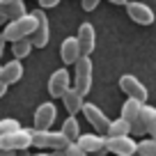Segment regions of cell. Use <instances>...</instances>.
<instances>
[{"mask_svg": "<svg viewBox=\"0 0 156 156\" xmlns=\"http://www.w3.org/2000/svg\"><path fill=\"white\" fill-rule=\"evenodd\" d=\"M80 112H85L87 122L92 124L94 129H97L99 136L108 131V124H110V119L106 117V112H103L99 106H94V103H83V110H80Z\"/></svg>", "mask_w": 156, "mask_h": 156, "instance_id": "11", "label": "cell"}, {"mask_svg": "<svg viewBox=\"0 0 156 156\" xmlns=\"http://www.w3.org/2000/svg\"><path fill=\"white\" fill-rule=\"evenodd\" d=\"M145 133H147V129H145V124H142L140 119L131 122V133H129V136H145Z\"/></svg>", "mask_w": 156, "mask_h": 156, "instance_id": "25", "label": "cell"}, {"mask_svg": "<svg viewBox=\"0 0 156 156\" xmlns=\"http://www.w3.org/2000/svg\"><path fill=\"white\" fill-rule=\"evenodd\" d=\"M145 106V103H140V101H136V99H126V101H124V106H122V119L124 122H136L138 119V115H140V108Z\"/></svg>", "mask_w": 156, "mask_h": 156, "instance_id": "19", "label": "cell"}, {"mask_svg": "<svg viewBox=\"0 0 156 156\" xmlns=\"http://www.w3.org/2000/svg\"><path fill=\"white\" fill-rule=\"evenodd\" d=\"M16 156H30V154H28V151H19Z\"/></svg>", "mask_w": 156, "mask_h": 156, "instance_id": "35", "label": "cell"}, {"mask_svg": "<svg viewBox=\"0 0 156 156\" xmlns=\"http://www.w3.org/2000/svg\"><path fill=\"white\" fill-rule=\"evenodd\" d=\"M71 145V142L67 140V136H64L62 131H37V129H32V147H39V149H67V147Z\"/></svg>", "mask_w": 156, "mask_h": 156, "instance_id": "1", "label": "cell"}, {"mask_svg": "<svg viewBox=\"0 0 156 156\" xmlns=\"http://www.w3.org/2000/svg\"><path fill=\"white\" fill-rule=\"evenodd\" d=\"M14 23L19 25V30H21L23 37H30V34L34 32V28H37V19H34V14H23L21 19H16Z\"/></svg>", "mask_w": 156, "mask_h": 156, "instance_id": "21", "label": "cell"}, {"mask_svg": "<svg viewBox=\"0 0 156 156\" xmlns=\"http://www.w3.org/2000/svg\"><path fill=\"white\" fill-rule=\"evenodd\" d=\"M0 12L5 14L7 21H16V19H21L23 14H28V12H25V2H23V0H12L9 5H0Z\"/></svg>", "mask_w": 156, "mask_h": 156, "instance_id": "17", "label": "cell"}, {"mask_svg": "<svg viewBox=\"0 0 156 156\" xmlns=\"http://www.w3.org/2000/svg\"><path fill=\"white\" fill-rule=\"evenodd\" d=\"M60 131L67 136V140H69V142H76V140H78V136H80V124H78L76 117L69 115L67 119H64V124H62V129H60Z\"/></svg>", "mask_w": 156, "mask_h": 156, "instance_id": "20", "label": "cell"}, {"mask_svg": "<svg viewBox=\"0 0 156 156\" xmlns=\"http://www.w3.org/2000/svg\"><path fill=\"white\" fill-rule=\"evenodd\" d=\"M32 156H51V154H32Z\"/></svg>", "mask_w": 156, "mask_h": 156, "instance_id": "37", "label": "cell"}, {"mask_svg": "<svg viewBox=\"0 0 156 156\" xmlns=\"http://www.w3.org/2000/svg\"><path fill=\"white\" fill-rule=\"evenodd\" d=\"M0 156H16V151H9V149H0Z\"/></svg>", "mask_w": 156, "mask_h": 156, "instance_id": "31", "label": "cell"}, {"mask_svg": "<svg viewBox=\"0 0 156 156\" xmlns=\"http://www.w3.org/2000/svg\"><path fill=\"white\" fill-rule=\"evenodd\" d=\"M51 156H67V151H64V149H58V151H53Z\"/></svg>", "mask_w": 156, "mask_h": 156, "instance_id": "33", "label": "cell"}, {"mask_svg": "<svg viewBox=\"0 0 156 156\" xmlns=\"http://www.w3.org/2000/svg\"><path fill=\"white\" fill-rule=\"evenodd\" d=\"M39 2V9H51V7H58L60 0H37Z\"/></svg>", "mask_w": 156, "mask_h": 156, "instance_id": "28", "label": "cell"}, {"mask_svg": "<svg viewBox=\"0 0 156 156\" xmlns=\"http://www.w3.org/2000/svg\"><path fill=\"white\" fill-rule=\"evenodd\" d=\"M110 2H112V5H122V7H124V5L129 2V0H110Z\"/></svg>", "mask_w": 156, "mask_h": 156, "instance_id": "32", "label": "cell"}, {"mask_svg": "<svg viewBox=\"0 0 156 156\" xmlns=\"http://www.w3.org/2000/svg\"><path fill=\"white\" fill-rule=\"evenodd\" d=\"M5 23H7V19H5V14L0 12V25H5Z\"/></svg>", "mask_w": 156, "mask_h": 156, "instance_id": "34", "label": "cell"}, {"mask_svg": "<svg viewBox=\"0 0 156 156\" xmlns=\"http://www.w3.org/2000/svg\"><path fill=\"white\" fill-rule=\"evenodd\" d=\"M34 19H37V28H34V32L30 34V44H32V48H44L46 44H48L51 39V28H48V16H46L44 9H34L32 12Z\"/></svg>", "mask_w": 156, "mask_h": 156, "instance_id": "4", "label": "cell"}, {"mask_svg": "<svg viewBox=\"0 0 156 156\" xmlns=\"http://www.w3.org/2000/svg\"><path fill=\"white\" fill-rule=\"evenodd\" d=\"M21 78H23V64H21V60H12V62L2 64V71H0V80L9 87V85L19 83Z\"/></svg>", "mask_w": 156, "mask_h": 156, "instance_id": "14", "label": "cell"}, {"mask_svg": "<svg viewBox=\"0 0 156 156\" xmlns=\"http://www.w3.org/2000/svg\"><path fill=\"white\" fill-rule=\"evenodd\" d=\"M76 41L78 46H80V55H92L94 46H97V30H94L92 23H80L78 25V34H76Z\"/></svg>", "mask_w": 156, "mask_h": 156, "instance_id": "8", "label": "cell"}, {"mask_svg": "<svg viewBox=\"0 0 156 156\" xmlns=\"http://www.w3.org/2000/svg\"><path fill=\"white\" fill-rule=\"evenodd\" d=\"M62 103H64V108H67V112H69V115H71V117H76L78 112L83 110L85 97H80V94H78L73 87H69L67 92L62 94Z\"/></svg>", "mask_w": 156, "mask_h": 156, "instance_id": "15", "label": "cell"}, {"mask_svg": "<svg viewBox=\"0 0 156 156\" xmlns=\"http://www.w3.org/2000/svg\"><path fill=\"white\" fill-rule=\"evenodd\" d=\"M129 133H131V124L124 122L122 117H117V119H110L106 138H122V136H129Z\"/></svg>", "mask_w": 156, "mask_h": 156, "instance_id": "18", "label": "cell"}, {"mask_svg": "<svg viewBox=\"0 0 156 156\" xmlns=\"http://www.w3.org/2000/svg\"><path fill=\"white\" fill-rule=\"evenodd\" d=\"M119 87H122V92L129 94V99H136V101H140V103H147V99H149L147 87L140 83V78H136L133 73H124V76L119 78Z\"/></svg>", "mask_w": 156, "mask_h": 156, "instance_id": "6", "label": "cell"}, {"mask_svg": "<svg viewBox=\"0 0 156 156\" xmlns=\"http://www.w3.org/2000/svg\"><path fill=\"white\" fill-rule=\"evenodd\" d=\"M5 94H7V85H5V83H2V80H0V99L5 97Z\"/></svg>", "mask_w": 156, "mask_h": 156, "instance_id": "30", "label": "cell"}, {"mask_svg": "<svg viewBox=\"0 0 156 156\" xmlns=\"http://www.w3.org/2000/svg\"><path fill=\"white\" fill-rule=\"evenodd\" d=\"M32 147V129H23L12 131L0 136V149H9V151H28Z\"/></svg>", "mask_w": 156, "mask_h": 156, "instance_id": "3", "label": "cell"}, {"mask_svg": "<svg viewBox=\"0 0 156 156\" xmlns=\"http://www.w3.org/2000/svg\"><path fill=\"white\" fill-rule=\"evenodd\" d=\"M131 156H140V154H131Z\"/></svg>", "mask_w": 156, "mask_h": 156, "instance_id": "38", "label": "cell"}, {"mask_svg": "<svg viewBox=\"0 0 156 156\" xmlns=\"http://www.w3.org/2000/svg\"><path fill=\"white\" fill-rule=\"evenodd\" d=\"M138 119L145 124L147 133H149V136L156 140V108H154V106H147V103H145V106L140 108V115H138Z\"/></svg>", "mask_w": 156, "mask_h": 156, "instance_id": "16", "label": "cell"}, {"mask_svg": "<svg viewBox=\"0 0 156 156\" xmlns=\"http://www.w3.org/2000/svg\"><path fill=\"white\" fill-rule=\"evenodd\" d=\"M92 58L87 55H80L76 62V80H73V90H76L80 97H87L90 90H92Z\"/></svg>", "mask_w": 156, "mask_h": 156, "instance_id": "2", "label": "cell"}, {"mask_svg": "<svg viewBox=\"0 0 156 156\" xmlns=\"http://www.w3.org/2000/svg\"><path fill=\"white\" fill-rule=\"evenodd\" d=\"M136 154H140V156H156V140L154 138H147V140L136 142Z\"/></svg>", "mask_w": 156, "mask_h": 156, "instance_id": "23", "label": "cell"}, {"mask_svg": "<svg viewBox=\"0 0 156 156\" xmlns=\"http://www.w3.org/2000/svg\"><path fill=\"white\" fill-rule=\"evenodd\" d=\"M0 71H2V64H0Z\"/></svg>", "mask_w": 156, "mask_h": 156, "instance_id": "39", "label": "cell"}, {"mask_svg": "<svg viewBox=\"0 0 156 156\" xmlns=\"http://www.w3.org/2000/svg\"><path fill=\"white\" fill-rule=\"evenodd\" d=\"M55 117H58V108H55L53 101H46L34 110V129L37 131H48L53 126Z\"/></svg>", "mask_w": 156, "mask_h": 156, "instance_id": "9", "label": "cell"}, {"mask_svg": "<svg viewBox=\"0 0 156 156\" xmlns=\"http://www.w3.org/2000/svg\"><path fill=\"white\" fill-rule=\"evenodd\" d=\"M21 129V122L14 119V117H5V119H0V136H5V133H12V131H19Z\"/></svg>", "mask_w": 156, "mask_h": 156, "instance_id": "24", "label": "cell"}, {"mask_svg": "<svg viewBox=\"0 0 156 156\" xmlns=\"http://www.w3.org/2000/svg\"><path fill=\"white\" fill-rule=\"evenodd\" d=\"M126 14L131 21H136L138 25H151L156 21V14L147 2H140V0H129L126 5Z\"/></svg>", "mask_w": 156, "mask_h": 156, "instance_id": "5", "label": "cell"}, {"mask_svg": "<svg viewBox=\"0 0 156 156\" xmlns=\"http://www.w3.org/2000/svg\"><path fill=\"white\" fill-rule=\"evenodd\" d=\"M5 44H7V41L2 39V32H0V58H2V53H5Z\"/></svg>", "mask_w": 156, "mask_h": 156, "instance_id": "29", "label": "cell"}, {"mask_svg": "<svg viewBox=\"0 0 156 156\" xmlns=\"http://www.w3.org/2000/svg\"><path fill=\"white\" fill-rule=\"evenodd\" d=\"M64 151H67V156H90V154H85V151L80 149L78 145H73V142H71V145H69Z\"/></svg>", "mask_w": 156, "mask_h": 156, "instance_id": "26", "label": "cell"}, {"mask_svg": "<svg viewBox=\"0 0 156 156\" xmlns=\"http://www.w3.org/2000/svg\"><path fill=\"white\" fill-rule=\"evenodd\" d=\"M99 2H101V0H80V7H83L85 12H94L99 7Z\"/></svg>", "mask_w": 156, "mask_h": 156, "instance_id": "27", "label": "cell"}, {"mask_svg": "<svg viewBox=\"0 0 156 156\" xmlns=\"http://www.w3.org/2000/svg\"><path fill=\"white\" fill-rule=\"evenodd\" d=\"M12 51H14V60H23V58H28V55H30L32 44H30L28 37H23V39H19L16 44H12Z\"/></svg>", "mask_w": 156, "mask_h": 156, "instance_id": "22", "label": "cell"}, {"mask_svg": "<svg viewBox=\"0 0 156 156\" xmlns=\"http://www.w3.org/2000/svg\"><path fill=\"white\" fill-rule=\"evenodd\" d=\"M60 58H62L64 64H76L78 62V58H80V46H78L76 37L62 39V44H60Z\"/></svg>", "mask_w": 156, "mask_h": 156, "instance_id": "13", "label": "cell"}, {"mask_svg": "<svg viewBox=\"0 0 156 156\" xmlns=\"http://www.w3.org/2000/svg\"><path fill=\"white\" fill-rule=\"evenodd\" d=\"M73 145H78L85 154H101V151H106V136H99V133H80Z\"/></svg>", "mask_w": 156, "mask_h": 156, "instance_id": "10", "label": "cell"}, {"mask_svg": "<svg viewBox=\"0 0 156 156\" xmlns=\"http://www.w3.org/2000/svg\"><path fill=\"white\" fill-rule=\"evenodd\" d=\"M106 151H110L115 156H131V154H136V140L131 136L106 138Z\"/></svg>", "mask_w": 156, "mask_h": 156, "instance_id": "12", "label": "cell"}, {"mask_svg": "<svg viewBox=\"0 0 156 156\" xmlns=\"http://www.w3.org/2000/svg\"><path fill=\"white\" fill-rule=\"evenodd\" d=\"M69 87H71V76H69L67 67L55 69V71L51 73V78H48V94L53 99H62V94L67 92Z\"/></svg>", "mask_w": 156, "mask_h": 156, "instance_id": "7", "label": "cell"}, {"mask_svg": "<svg viewBox=\"0 0 156 156\" xmlns=\"http://www.w3.org/2000/svg\"><path fill=\"white\" fill-rule=\"evenodd\" d=\"M12 0H0V5H9Z\"/></svg>", "mask_w": 156, "mask_h": 156, "instance_id": "36", "label": "cell"}]
</instances>
